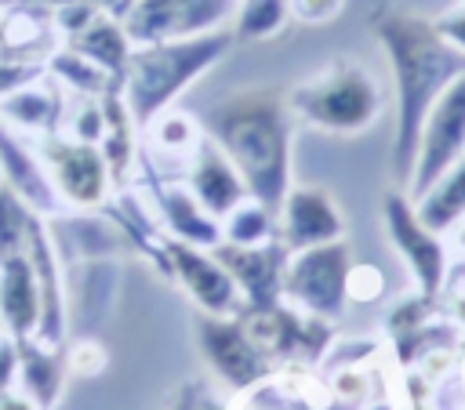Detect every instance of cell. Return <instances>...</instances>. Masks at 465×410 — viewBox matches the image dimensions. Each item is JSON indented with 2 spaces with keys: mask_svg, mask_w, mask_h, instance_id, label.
<instances>
[{
  "mask_svg": "<svg viewBox=\"0 0 465 410\" xmlns=\"http://www.w3.org/2000/svg\"><path fill=\"white\" fill-rule=\"evenodd\" d=\"M374 40L381 44L396 83V131H392V181L407 189L421 123L436 98L465 73V54L454 51L432 25V18L403 4H374L367 15Z\"/></svg>",
  "mask_w": 465,
  "mask_h": 410,
  "instance_id": "1",
  "label": "cell"
},
{
  "mask_svg": "<svg viewBox=\"0 0 465 410\" xmlns=\"http://www.w3.org/2000/svg\"><path fill=\"white\" fill-rule=\"evenodd\" d=\"M196 123L236 167L247 196L276 214L294 171V112L287 91L269 83L225 91L200 109Z\"/></svg>",
  "mask_w": 465,
  "mask_h": 410,
  "instance_id": "2",
  "label": "cell"
},
{
  "mask_svg": "<svg viewBox=\"0 0 465 410\" xmlns=\"http://www.w3.org/2000/svg\"><path fill=\"white\" fill-rule=\"evenodd\" d=\"M232 44L236 36L225 25L185 40L134 47L124 73V102L131 109L134 127H149L160 112H167L178 94H185L207 69H214L232 51Z\"/></svg>",
  "mask_w": 465,
  "mask_h": 410,
  "instance_id": "3",
  "label": "cell"
},
{
  "mask_svg": "<svg viewBox=\"0 0 465 410\" xmlns=\"http://www.w3.org/2000/svg\"><path fill=\"white\" fill-rule=\"evenodd\" d=\"M294 120L331 131V134H360L367 131L381 109L385 94L374 73L356 58H334L309 80L287 91Z\"/></svg>",
  "mask_w": 465,
  "mask_h": 410,
  "instance_id": "4",
  "label": "cell"
},
{
  "mask_svg": "<svg viewBox=\"0 0 465 410\" xmlns=\"http://www.w3.org/2000/svg\"><path fill=\"white\" fill-rule=\"evenodd\" d=\"M352 268L356 265H352V250L345 239L294 250L287 258V272H283V298L294 308L334 323L345 312Z\"/></svg>",
  "mask_w": 465,
  "mask_h": 410,
  "instance_id": "5",
  "label": "cell"
},
{
  "mask_svg": "<svg viewBox=\"0 0 465 410\" xmlns=\"http://www.w3.org/2000/svg\"><path fill=\"white\" fill-rule=\"evenodd\" d=\"M36 152L54 181V192L73 210H98L109 203L113 174L98 145L73 142L69 134H44Z\"/></svg>",
  "mask_w": 465,
  "mask_h": 410,
  "instance_id": "6",
  "label": "cell"
},
{
  "mask_svg": "<svg viewBox=\"0 0 465 410\" xmlns=\"http://www.w3.org/2000/svg\"><path fill=\"white\" fill-rule=\"evenodd\" d=\"M196 348L229 392H251L272 374V359L251 341L240 316H196Z\"/></svg>",
  "mask_w": 465,
  "mask_h": 410,
  "instance_id": "7",
  "label": "cell"
},
{
  "mask_svg": "<svg viewBox=\"0 0 465 410\" xmlns=\"http://www.w3.org/2000/svg\"><path fill=\"white\" fill-rule=\"evenodd\" d=\"M465 156V73L436 98L421 123L414 171L407 178V196L418 200L436 178H443Z\"/></svg>",
  "mask_w": 465,
  "mask_h": 410,
  "instance_id": "8",
  "label": "cell"
},
{
  "mask_svg": "<svg viewBox=\"0 0 465 410\" xmlns=\"http://www.w3.org/2000/svg\"><path fill=\"white\" fill-rule=\"evenodd\" d=\"M232 11L236 0H134L120 22L131 44L142 47L225 29V22H232Z\"/></svg>",
  "mask_w": 465,
  "mask_h": 410,
  "instance_id": "9",
  "label": "cell"
},
{
  "mask_svg": "<svg viewBox=\"0 0 465 410\" xmlns=\"http://www.w3.org/2000/svg\"><path fill=\"white\" fill-rule=\"evenodd\" d=\"M381 218H385L389 243L407 261V268H411L414 283L421 287V294L440 298V290L447 283V247H443L440 232H432L418 218V210H414L407 192H385Z\"/></svg>",
  "mask_w": 465,
  "mask_h": 410,
  "instance_id": "10",
  "label": "cell"
},
{
  "mask_svg": "<svg viewBox=\"0 0 465 410\" xmlns=\"http://www.w3.org/2000/svg\"><path fill=\"white\" fill-rule=\"evenodd\" d=\"M214 258L225 265V272L232 276L243 308H269L283 301V272H287V258L291 250L272 236L265 243L254 247H240V243H218Z\"/></svg>",
  "mask_w": 465,
  "mask_h": 410,
  "instance_id": "11",
  "label": "cell"
},
{
  "mask_svg": "<svg viewBox=\"0 0 465 410\" xmlns=\"http://www.w3.org/2000/svg\"><path fill=\"white\" fill-rule=\"evenodd\" d=\"M167 261H171V279L185 287V294L196 301L200 312L207 316H240L243 298L225 272V265L214 258L207 247H193L182 239H167Z\"/></svg>",
  "mask_w": 465,
  "mask_h": 410,
  "instance_id": "12",
  "label": "cell"
},
{
  "mask_svg": "<svg viewBox=\"0 0 465 410\" xmlns=\"http://www.w3.org/2000/svg\"><path fill=\"white\" fill-rule=\"evenodd\" d=\"M341 236H345V218L334 196L316 185H291V192L276 210V239L294 254Z\"/></svg>",
  "mask_w": 465,
  "mask_h": 410,
  "instance_id": "13",
  "label": "cell"
},
{
  "mask_svg": "<svg viewBox=\"0 0 465 410\" xmlns=\"http://www.w3.org/2000/svg\"><path fill=\"white\" fill-rule=\"evenodd\" d=\"M25 254L33 261V276H36V290H40V323H36V341L58 348L65 337V287H62V254L54 247L51 225L47 218L33 214L29 221V243Z\"/></svg>",
  "mask_w": 465,
  "mask_h": 410,
  "instance_id": "14",
  "label": "cell"
},
{
  "mask_svg": "<svg viewBox=\"0 0 465 410\" xmlns=\"http://www.w3.org/2000/svg\"><path fill=\"white\" fill-rule=\"evenodd\" d=\"M0 181L40 218H54L62 200L54 192V181L36 152V145H29L15 127L0 123Z\"/></svg>",
  "mask_w": 465,
  "mask_h": 410,
  "instance_id": "15",
  "label": "cell"
},
{
  "mask_svg": "<svg viewBox=\"0 0 465 410\" xmlns=\"http://www.w3.org/2000/svg\"><path fill=\"white\" fill-rule=\"evenodd\" d=\"M185 189L193 192V200L218 221H225L247 196V185L243 178L236 174V167L225 160V152L200 138L196 149L189 152V167H185Z\"/></svg>",
  "mask_w": 465,
  "mask_h": 410,
  "instance_id": "16",
  "label": "cell"
},
{
  "mask_svg": "<svg viewBox=\"0 0 465 410\" xmlns=\"http://www.w3.org/2000/svg\"><path fill=\"white\" fill-rule=\"evenodd\" d=\"M0 319L15 341L36 334L40 323V290L33 276L29 254H15L0 261Z\"/></svg>",
  "mask_w": 465,
  "mask_h": 410,
  "instance_id": "17",
  "label": "cell"
},
{
  "mask_svg": "<svg viewBox=\"0 0 465 410\" xmlns=\"http://www.w3.org/2000/svg\"><path fill=\"white\" fill-rule=\"evenodd\" d=\"M156 214L167 229L171 239H182V243H193V247H207L214 250L222 243V221L211 218L185 185H171V189H160L156 196Z\"/></svg>",
  "mask_w": 465,
  "mask_h": 410,
  "instance_id": "18",
  "label": "cell"
},
{
  "mask_svg": "<svg viewBox=\"0 0 465 410\" xmlns=\"http://www.w3.org/2000/svg\"><path fill=\"white\" fill-rule=\"evenodd\" d=\"M51 236L58 254H69L73 261H102V258H116L120 250V229L109 218H98L94 210H76L73 218H58V225H51Z\"/></svg>",
  "mask_w": 465,
  "mask_h": 410,
  "instance_id": "19",
  "label": "cell"
},
{
  "mask_svg": "<svg viewBox=\"0 0 465 410\" xmlns=\"http://www.w3.org/2000/svg\"><path fill=\"white\" fill-rule=\"evenodd\" d=\"M65 44H69L73 51H80L87 62H94L102 73H109L116 83H124V73H127V62H131L134 44H131V36H127V29H124L120 18L98 15L87 29H80V33L69 36Z\"/></svg>",
  "mask_w": 465,
  "mask_h": 410,
  "instance_id": "20",
  "label": "cell"
},
{
  "mask_svg": "<svg viewBox=\"0 0 465 410\" xmlns=\"http://www.w3.org/2000/svg\"><path fill=\"white\" fill-rule=\"evenodd\" d=\"M18 374H22L25 395L40 410H51L58 403L62 385H65V359L58 356V348L40 345L36 337L18 341Z\"/></svg>",
  "mask_w": 465,
  "mask_h": 410,
  "instance_id": "21",
  "label": "cell"
},
{
  "mask_svg": "<svg viewBox=\"0 0 465 410\" xmlns=\"http://www.w3.org/2000/svg\"><path fill=\"white\" fill-rule=\"evenodd\" d=\"M0 116L7 120V127H15L18 134H58L62 123V94L54 87H40L29 83L15 94H7L0 102Z\"/></svg>",
  "mask_w": 465,
  "mask_h": 410,
  "instance_id": "22",
  "label": "cell"
},
{
  "mask_svg": "<svg viewBox=\"0 0 465 410\" xmlns=\"http://www.w3.org/2000/svg\"><path fill=\"white\" fill-rule=\"evenodd\" d=\"M418 218L432 229V232H454L465 221V156L443 174L436 178L418 200H411Z\"/></svg>",
  "mask_w": 465,
  "mask_h": 410,
  "instance_id": "23",
  "label": "cell"
},
{
  "mask_svg": "<svg viewBox=\"0 0 465 410\" xmlns=\"http://www.w3.org/2000/svg\"><path fill=\"white\" fill-rule=\"evenodd\" d=\"M102 112H105V134L98 142L105 163H109V174L113 181H127L131 174V163H134V120H131V109L124 102V87H109L102 98Z\"/></svg>",
  "mask_w": 465,
  "mask_h": 410,
  "instance_id": "24",
  "label": "cell"
},
{
  "mask_svg": "<svg viewBox=\"0 0 465 410\" xmlns=\"http://www.w3.org/2000/svg\"><path fill=\"white\" fill-rule=\"evenodd\" d=\"M44 73H51L62 87L84 94V98H102L109 87H124L116 83L109 73H102L94 62H87L80 51H73L69 44L65 47H54L47 58H44Z\"/></svg>",
  "mask_w": 465,
  "mask_h": 410,
  "instance_id": "25",
  "label": "cell"
},
{
  "mask_svg": "<svg viewBox=\"0 0 465 410\" xmlns=\"http://www.w3.org/2000/svg\"><path fill=\"white\" fill-rule=\"evenodd\" d=\"M294 7L291 0H236L232 11V36L236 44H258V40H272L287 29Z\"/></svg>",
  "mask_w": 465,
  "mask_h": 410,
  "instance_id": "26",
  "label": "cell"
},
{
  "mask_svg": "<svg viewBox=\"0 0 465 410\" xmlns=\"http://www.w3.org/2000/svg\"><path fill=\"white\" fill-rule=\"evenodd\" d=\"M84 276H80V294L76 301H84V312H80V323L84 330H91L98 319L109 316L113 308V294H116V272H113V261L102 258V261H80Z\"/></svg>",
  "mask_w": 465,
  "mask_h": 410,
  "instance_id": "27",
  "label": "cell"
},
{
  "mask_svg": "<svg viewBox=\"0 0 465 410\" xmlns=\"http://www.w3.org/2000/svg\"><path fill=\"white\" fill-rule=\"evenodd\" d=\"M276 236V214L269 207H262L258 200H243L225 221H222V239L225 243H240V247H254Z\"/></svg>",
  "mask_w": 465,
  "mask_h": 410,
  "instance_id": "28",
  "label": "cell"
},
{
  "mask_svg": "<svg viewBox=\"0 0 465 410\" xmlns=\"http://www.w3.org/2000/svg\"><path fill=\"white\" fill-rule=\"evenodd\" d=\"M149 138H153V149H156V152L189 156L203 134H200V123H196L193 116L167 109V112H160V116L149 123Z\"/></svg>",
  "mask_w": 465,
  "mask_h": 410,
  "instance_id": "29",
  "label": "cell"
},
{
  "mask_svg": "<svg viewBox=\"0 0 465 410\" xmlns=\"http://www.w3.org/2000/svg\"><path fill=\"white\" fill-rule=\"evenodd\" d=\"M29 221H33V210L7 185H0V261L15 258V254H25Z\"/></svg>",
  "mask_w": 465,
  "mask_h": 410,
  "instance_id": "30",
  "label": "cell"
},
{
  "mask_svg": "<svg viewBox=\"0 0 465 410\" xmlns=\"http://www.w3.org/2000/svg\"><path fill=\"white\" fill-rule=\"evenodd\" d=\"M69 138L73 142H87V145H98L102 134H105V112H102V102L98 98H84L73 112H69Z\"/></svg>",
  "mask_w": 465,
  "mask_h": 410,
  "instance_id": "31",
  "label": "cell"
},
{
  "mask_svg": "<svg viewBox=\"0 0 465 410\" xmlns=\"http://www.w3.org/2000/svg\"><path fill=\"white\" fill-rule=\"evenodd\" d=\"M44 76V62H25V58H7L0 54V102Z\"/></svg>",
  "mask_w": 465,
  "mask_h": 410,
  "instance_id": "32",
  "label": "cell"
},
{
  "mask_svg": "<svg viewBox=\"0 0 465 410\" xmlns=\"http://www.w3.org/2000/svg\"><path fill=\"white\" fill-rule=\"evenodd\" d=\"M432 25H436V33H440L454 51L465 54V4H461V0H458L454 7H447L443 15H436Z\"/></svg>",
  "mask_w": 465,
  "mask_h": 410,
  "instance_id": "33",
  "label": "cell"
},
{
  "mask_svg": "<svg viewBox=\"0 0 465 410\" xmlns=\"http://www.w3.org/2000/svg\"><path fill=\"white\" fill-rule=\"evenodd\" d=\"M65 363H69L76 374H98V370L105 366V352H102V348H98L91 337H80V341L69 348Z\"/></svg>",
  "mask_w": 465,
  "mask_h": 410,
  "instance_id": "34",
  "label": "cell"
},
{
  "mask_svg": "<svg viewBox=\"0 0 465 410\" xmlns=\"http://www.w3.org/2000/svg\"><path fill=\"white\" fill-rule=\"evenodd\" d=\"M341 4H345V0H291L294 15H298L302 22H331V18L341 11Z\"/></svg>",
  "mask_w": 465,
  "mask_h": 410,
  "instance_id": "35",
  "label": "cell"
},
{
  "mask_svg": "<svg viewBox=\"0 0 465 410\" xmlns=\"http://www.w3.org/2000/svg\"><path fill=\"white\" fill-rule=\"evenodd\" d=\"M18 377V341L0 337V392H7Z\"/></svg>",
  "mask_w": 465,
  "mask_h": 410,
  "instance_id": "36",
  "label": "cell"
},
{
  "mask_svg": "<svg viewBox=\"0 0 465 410\" xmlns=\"http://www.w3.org/2000/svg\"><path fill=\"white\" fill-rule=\"evenodd\" d=\"M65 4H73V0H0L4 11H51V15Z\"/></svg>",
  "mask_w": 465,
  "mask_h": 410,
  "instance_id": "37",
  "label": "cell"
},
{
  "mask_svg": "<svg viewBox=\"0 0 465 410\" xmlns=\"http://www.w3.org/2000/svg\"><path fill=\"white\" fill-rule=\"evenodd\" d=\"M334 392H338L341 399H360V392H363V377H360L356 370H341V374L334 377Z\"/></svg>",
  "mask_w": 465,
  "mask_h": 410,
  "instance_id": "38",
  "label": "cell"
},
{
  "mask_svg": "<svg viewBox=\"0 0 465 410\" xmlns=\"http://www.w3.org/2000/svg\"><path fill=\"white\" fill-rule=\"evenodd\" d=\"M0 410H40L25 392H15V388H7V392H0Z\"/></svg>",
  "mask_w": 465,
  "mask_h": 410,
  "instance_id": "39",
  "label": "cell"
},
{
  "mask_svg": "<svg viewBox=\"0 0 465 410\" xmlns=\"http://www.w3.org/2000/svg\"><path fill=\"white\" fill-rule=\"evenodd\" d=\"M98 7H102V15H113V18H124L127 11H131V4L134 0H94Z\"/></svg>",
  "mask_w": 465,
  "mask_h": 410,
  "instance_id": "40",
  "label": "cell"
},
{
  "mask_svg": "<svg viewBox=\"0 0 465 410\" xmlns=\"http://www.w3.org/2000/svg\"><path fill=\"white\" fill-rule=\"evenodd\" d=\"M7 47V11L0 7V51Z\"/></svg>",
  "mask_w": 465,
  "mask_h": 410,
  "instance_id": "41",
  "label": "cell"
},
{
  "mask_svg": "<svg viewBox=\"0 0 465 410\" xmlns=\"http://www.w3.org/2000/svg\"><path fill=\"white\" fill-rule=\"evenodd\" d=\"M371 410H392V406H389V403H374Z\"/></svg>",
  "mask_w": 465,
  "mask_h": 410,
  "instance_id": "42",
  "label": "cell"
},
{
  "mask_svg": "<svg viewBox=\"0 0 465 410\" xmlns=\"http://www.w3.org/2000/svg\"><path fill=\"white\" fill-rule=\"evenodd\" d=\"M0 327H4V319H0Z\"/></svg>",
  "mask_w": 465,
  "mask_h": 410,
  "instance_id": "43",
  "label": "cell"
},
{
  "mask_svg": "<svg viewBox=\"0 0 465 410\" xmlns=\"http://www.w3.org/2000/svg\"><path fill=\"white\" fill-rule=\"evenodd\" d=\"M240 410H247V406H240Z\"/></svg>",
  "mask_w": 465,
  "mask_h": 410,
  "instance_id": "44",
  "label": "cell"
},
{
  "mask_svg": "<svg viewBox=\"0 0 465 410\" xmlns=\"http://www.w3.org/2000/svg\"><path fill=\"white\" fill-rule=\"evenodd\" d=\"M0 185H4V181H0Z\"/></svg>",
  "mask_w": 465,
  "mask_h": 410,
  "instance_id": "45",
  "label": "cell"
},
{
  "mask_svg": "<svg viewBox=\"0 0 465 410\" xmlns=\"http://www.w3.org/2000/svg\"><path fill=\"white\" fill-rule=\"evenodd\" d=\"M461 4H465V0H461Z\"/></svg>",
  "mask_w": 465,
  "mask_h": 410,
  "instance_id": "46",
  "label": "cell"
}]
</instances>
